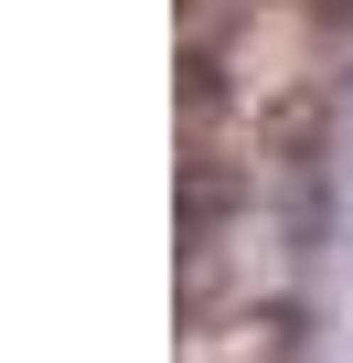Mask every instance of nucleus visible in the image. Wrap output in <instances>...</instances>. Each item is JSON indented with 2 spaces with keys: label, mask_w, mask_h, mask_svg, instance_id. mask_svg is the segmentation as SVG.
I'll return each instance as SVG.
<instances>
[{
  "label": "nucleus",
  "mask_w": 353,
  "mask_h": 363,
  "mask_svg": "<svg viewBox=\"0 0 353 363\" xmlns=\"http://www.w3.org/2000/svg\"><path fill=\"white\" fill-rule=\"evenodd\" d=\"M268 150H278V160H310V150H321V86H289V96L268 107Z\"/></svg>",
  "instance_id": "1"
},
{
  "label": "nucleus",
  "mask_w": 353,
  "mask_h": 363,
  "mask_svg": "<svg viewBox=\"0 0 353 363\" xmlns=\"http://www.w3.org/2000/svg\"><path fill=\"white\" fill-rule=\"evenodd\" d=\"M236 193H246V182H225L214 160H193V171H183V235H214V214H225Z\"/></svg>",
  "instance_id": "2"
},
{
  "label": "nucleus",
  "mask_w": 353,
  "mask_h": 363,
  "mask_svg": "<svg viewBox=\"0 0 353 363\" xmlns=\"http://www.w3.org/2000/svg\"><path fill=\"white\" fill-rule=\"evenodd\" d=\"M214 86H225V75H214V54H193V65H183V96H193V118L214 107Z\"/></svg>",
  "instance_id": "3"
},
{
  "label": "nucleus",
  "mask_w": 353,
  "mask_h": 363,
  "mask_svg": "<svg viewBox=\"0 0 353 363\" xmlns=\"http://www.w3.org/2000/svg\"><path fill=\"white\" fill-rule=\"evenodd\" d=\"M321 22H353V0H321Z\"/></svg>",
  "instance_id": "4"
}]
</instances>
